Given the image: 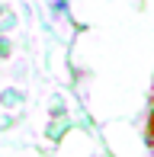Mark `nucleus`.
<instances>
[{
    "label": "nucleus",
    "instance_id": "obj_1",
    "mask_svg": "<svg viewBox=\"0 0 154 157\" xmlns=\"http://www.w3.org/2000/svg\"><path fill=\"white\" fill-rule=\"evenodd\" d=\"M148 141H154V109H151V116H148Z\"/></svg>",
    "mask_w": 154,
    "mask_h": 157
}]
</instances>
